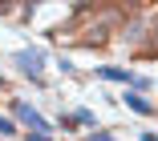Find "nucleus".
Masks as SVG:
<instances>
[{
  "label": "nucleus",
  "instance_id": "nucleus-9",
  "mask_svg": "<svg viewBox=\"0 0 158 141\" xmlns=\"http://www.w3.org/2000/svg\"><path fill=\"white\" fill-rule=\"evenodd\" d=\"M24 141H53L49 133H24Z\"/></svg>",
  "mask_w": 158,
  "mask_h": 141
},
{
  "label": "nucleus",
  "instance_id": "nucleus-4",
  "mask_svg": "<svg viewBox=\"0 0 158 141\" xmlns=\"http://www.w3.org/2000/svg\"><path fill=\"white\" fill-rule=\"evenodd\" d=\"M126 105H130L134 113H142V117H154V105H150V97H142V93H130L126 89V97H122Z\"/></svg>",
  "mask_w": 158,
  "mask_h": 141
},
{
  "label": "nucleus",
  "instance_id": "nucleus-2",
  "mask_svg": "<svg viewBox=\"0 0 158 141\" xmlns=\"http://www.w3.org/2000/svg\"><path fill=\"white\" fill-rule=\"evenodd\" d=\"M16 65H20V73L33 81V85H45V77H41V69H45V53H41V49H20V53H16Z\"/></svg>",
  "mask_w": 158,
  "mask_h": 141
},
{
  "label": "nucleus",
  "instance_id": "nucleus-7",
  "mask_svg": "<svg viewBox=\"0 0 158 141\" xmlns=\"http://www.w3.org/2000/svg\"><path fill=\"white\" fill-rule=\"evenodd\" d=\"M85 141H114V133H102V129H89Z\"/></svg>",
  "mask_w": 158,
  "mask_h": 141
},
{
  "label": "nucleus",
  "instance_id": "nucleus-6",
  "mask_svg": "<svg viewBox=\"0 0 158 141\" xmlns=\"http://www.w3.org/2000/svg\"><path fill=\"white\" fill-rule=\"evenodd\" d=\"M16 133V125H12V117H0V137H12Z\"/></svg>",
  "mask_w": 158,
  "mask_h": 141
},
{
  "label": "nucleus",
  "instance_id": "nucleus-1",
  "mask_svg": "<svg viewBox=\"0 0 158 141\" xmlns=\"http://www.w3.org/2000/svg\"><path fill=\"white\" fill-rule=\"evenodd\" d=\"M8 109H12V117L16 121H24L28 125V133H53V125L33 109V105H28V101H8Z\"/></svg>",
  "mask_w": 158,
  "mask_h": 141
},
{
  "label": "nucleus",
  "instance_id": "nucleus-10",
  "mask_svg": "<svg viewBox=\"0 0 158 141\" xmlns=\"http://www.w3.org/2000/svg\"><path fill=\"white\" fill-rule=\"evenodd\" d=\"M142 141H158V133L154 129H142Z\"/></svg>",
  "mask_w": 158,
  "mask_h": 141
},
{
  "label": "nucleus",
  "instance_id": "nucleus-5",
  "mask_svg": "<svg viewBox=\"0 0 158 141\" xmlns=\"http://www.w3.org/2000/svg\"><path fill=\"white\" fill-rule=\"evenodd\" d=\"M69 121H73V125H85V129H98V117H93L89 109H77V113H73Z\"/></svg>",
  "mask_w": 158,
  "mask_h": 141
},
{
  "label": "nucleus",
  "instance_id": "nucleus-3",
  "mask_svg": "<svg viewBox=\"0 0 158 141\" xmlns=\"http://www.w3.org/2000/svg\"><path fill=\"white\" fill-rule=\"evenodd\" d=\"M98 77H102V81H118V85H126V89H134V85H138V73H130V69H118V65H102V69H98Z\"/></svg>",
  "mask_w": 158,
  "mask_h": 141
},
{
  "label": "nucleus",
  "instance_id": "nucleus-11",
  "mask_svg": "<svg viewBox=\"0 0 158 141\" xmlns=\"http://www.w3.org/2000/svg\"><path fill=\"white\" fill-rule=\"evenodd\" d=\"M0 89H4V77H0Z\"/></svg>",
  "mask_w": 158,
  "mask_h": 141
},
{
  "label": "nucleus",
  "instance_id": "nucleus-8",
  "mask_svg": "<svg viewBox=\"0 0 158 141\" xmlns=\"http://www.w3.org/2000/svg\"><path fill=\"white\" fill-rule=\"evenodd\" d=\"M57 65H61V73H73V61H69L65 53H57Z\"/></svg>",
  "mask_w": 158,
  "mask_h": 141
}]
</instances>
